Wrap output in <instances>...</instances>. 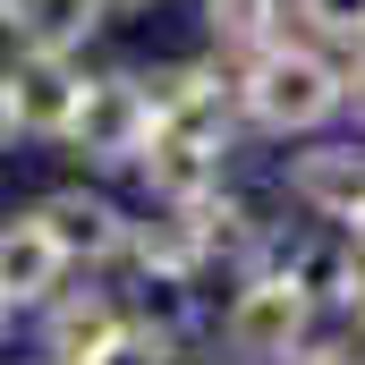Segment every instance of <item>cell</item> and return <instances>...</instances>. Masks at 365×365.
Returning a JSON list of instances; mask_svg holds the SVG:
<instances>
[{
    "label": "cell",
    "instance_id": "obj_1",
    "mask_svg": "<svg viewBox=\"0 0 365 365\" xmlns=\"http://www.w3.org/2000/svg\"><path fill=\"white\" fill-rule=\"evenodd\" d=\"M247 110L264 128H314L340 110V68L314 60V51H289V43H264L255 51V77H247Z\"/></svg>",
    "mask_w": 365,
    "mask_h": 365
},
{
    "label": "cell",
    "instance_id": "obj_2",
    "mask_svg": "<svg viewBox=\"0 0 365 365\" xmlns=\"http://www.w3.org/2000/svg\"><path fill=\"white\" fill-rule=\"evenodd\" d=\"M68 145H77L86 162H136V153L153 145V102H145V86H136V77L86 86L77 119H68Z\"/></svg>",
    "mask_w": 365,
    "mask_h": 365
},
{
    "label": "cell",
    "instance_id": "obj_3",
    "mask_svg": "<svg viewBox=\"0 0 365 365\" xmlns=\"http://www.w3.org/2000/svg\"><path fill=\"white\" fill-rule=\"evenodd\" d=\"M306 306H314V297H306L289 272L247 280L238 306H230V349H238V357H289L297 331H306Z\"/></svg>",
    "mask_w": 365,
    "mask_h": 365
},
{
    "label": "cell",
    "instance_id": "obj_4",
    "mask_svg": "<svg viewBox=\"0 0 365 365\" xmlns=\"http://www.w3.org/2000/svg\"><path fill=\"white\" fill-rule=\"evenodd\" d=\"M43 230H51V247L68 255V264H102V255H119L128 247V221L102 204V195H86V187H68V195H51L43 212H34Z\"/></svg>",
    "mask_w": 365,
    "mask_h": 365
},
{
    "label": "cell",
    "instance_id": "obj_5",
    "mask_svg": "<svg viewBox=\"0 0 365 365\" xmlns=\"http://www.w3.org/2000/svg\"><path fill=\"white\" fill-rule=\"evenodd\" d=\"M145 102H153V128H179V136H230V93L212 86L204 68H162L153 86H145Z\"/></svg>",
    "mask_w": 365,
    "mask_h": 365
},
{
    "label": "cell",
    "instance_id": "obj_6",
    "mask_svg": "<svg viewBox=\"0 0 365 365\" xmlns=\"http://www.w3.org/2000/svg\"><path fill=\"white\" fill-rule=\"evenodd\" d=\"M9 86H17V119L43 128V136H68V119H77V102H86V77L68 68V51H26V68H17Z\"/></svg>",
    "mask_w": 365,
    "mask_h": 365
},
{
    "label": "cell",
    "instance_id": "obj_7",
    "mask_svg": "<svg viewBox=\"0 0 365 365\" xmlns=\"http://www.w3.org/2000/svg\"><path fill=\"white\" fill-rule=\"evenodd\" d=\"M145 179H153V195H170V204H195V195L221 187V145L212 136H179V128H153Z\"/></svg>",
    "mask_w": 365,
    "mask_h": 365
},
{
    "label": "cell",
    "instance_id": "obj_8",
    "mask_svg": "<svg viewBox=\"0 0 365 365\" xmlns=\"http://www.w3.org/2000/svg\"><path fill=\"white\" fill-rule=\"evenodd\" d=\"M60 247H51V230L43 221H9L0 230V306H34V297H51L60 289Z\"/></svg>",
    "mask_w": 365,
    "mask_h": 365
},
{
    "label": "cell",
    "instance_id": "obj_9",
    "mask_svg": "<svg viewBox=\"0 0 365 365\" xmlns=\"http://www.w3.org/2000/svg\"><path fill=\"white\" fill-rule=\"evenodd\" d=\"M289 195L297 204H314V212H357L365 204V153L349 145H323V153H297V170H289Z\"/></svg>",
    "mask_w": 365,
    "mask_h": 365
},
{
    "label": "cell",
    "instance_id": "obj_10",
    "mask_svg": "<svg viewBox=\"0 0 365 365\" xmlns=\"http://www.w3.org/2000/svg\"><path fill=\"white\" fill-rule=\"evenodd\" d=\"M102 17H110L102 0H9V26L26 51H77Z\"/></svg>",
    "mask_w": 365,
    "mask_h": 365
},
{
    "label": "cell",
    "instance_id": "obj_11",
    "mask_svg": "<svg viewBox=\"0 0 365 365\" xmlns=\"http://www.w3.org/2000/svg\"><path fill=\"white\" fill-rule=\"evenodd\" d=\"M110 331H119V314H110L102 297H68V306L51 314V357H60V365H86V357L110 349Z\"/></svg>",
    "mask_w": 365,
    "mask_h": 365
},
{
    "label": "cell",
    "instance_id": "obj_12",
    "mask_svg": "<svg viewBox=\"0 0 365 365\" xmlns=\"http://www.w3.org/2000/svg\"><path fill=\"white\" fill-rule=\"evenodd\" d=\"M280 272L297 280L306 297H357V264H349V247H331V238L289 247V255H280Z\"/></svg>",
    "mask_w": 365,
    "mask_h": 365
},
{
    "label": "cell",
    "instance_id": "obj_13",
    "mask_svg": "<svg viewBox=\"0 0 365 365\" xmlns=\"http://www.w3.org/2000/svg\"><path fill=\"white\" fill-rule=\"evenodd\" d=\"M212 34L264 51V43H272V0H212Z\"/></svg>",
    "mask_w": 365,
    "mask_h": 365
},
{
    "label": "cell",
    "instance_id": "obj_14",
    "mask_svg": "<svg viewBox=\"0 0 365 365\" xmlns=\"http://www.w3.org/2000/svg\"><path fill=\"white\" fill-rule=\"evenodd\" d=\"M145 331H162V340L187 331V289H179V272H153V280H145Z\"/></svg>",
    "mask_w": 365,
    "mask_h": 365
},
{
    "label": "cell",
    "instance_id": "obj_15",
    "mask_svg": "<svg viewBox=\"0 0 365 365\" xmlns=\"http://www.w3.org/2000/svg\"><path fill=\"white\" fill-rule=\"evenodd\" d=\"M86 365H170V340H162V331H128V323H119V331H110V349L86 357Z\"/></svg>",
    "mask_w": 365,
    "mask_h": 365
},
{
    "label": "cell",
    "instance_id": "obj_16",
    "mask_svg": "<svg viewBox=\"0 0 365 365\" xmlns=\"http://www.w3.org/2000/svg\"><path fill=\"white\" fill-rule=\"evenodd\" d=\"M323 34H340V43H365V0H297Z\"/></svg>",
    "mask_w": 365,
    "mask_h": 365
},
{
    "label": "cell",
    "instance_id": "obj_17",
    "mask_svg": "<svg viewBox=\"0 0 365 365\" xmlns=\"http://www.w3.org/2000/svg\"><path fill=\"white\" fill-rule=\"evenodd\" d=\"M17 128H26V119H17V86L0 77V153H9V136H17Z\"/></svg>",
    "mask_w": 365,
    "mask_h": 365
},
{
    "label": "cell",
    "instance_id": "obj_18",
    "mask_svg": "<svg viewBox=\"0 0 365 365\" xmlns=\"http://www.w3.org/2000/svg\"><path fill=\"white\" fill-rule=\"evenodd\" d=\"M340 102H357V110H365V68H349V77H340Z\"/></svg>",
    "mask_w": 365,
    "mask_h": 365
},
{
    "label": "cell",
    "instance_id": "obj_19",
    "mask_svg": "<svg viewBox=\"0 0 365 365\" xmlns=\"http://www.w3.org/2000/svg\"><path fill=\"white\" fill-rule=\"evenodd\" d=\"M349 247H357V255H365V204H357V212H349Z\"/></svg>",
    "mask_w": 365,
    "mask_h": 365
},
{
    "label": "cell",
    "instance_id": "obj_20",
    "mask_svg": "<svg viewBox=\"0 0 365 365\" xmlns=\"http://www.w3.org/2000/svg\"><path fill=\"white\" fill-rule=\"evenodd\" d=\"M306 365H357V357H340V349H323V357H306Z\"/></svg>",
    "mask_w": 365,
    "mask_h": 365
},
{
    "label": "cell",
    "instance_id": "obj_21",
    "mask_svg": "<svg viewBox=\"0 0 365 365\" xmlns=\"http://www.w3.org/2000/svg\"><path fill=\"white\" fill-rule=\"evenodd\" d=\"M102 9H145V0H102Z\"/></svg>",
    "mask_w": 365,
    "mask_h": 365
},
{
    "label": "cell",
    "instance_id": "obj_22",
    "mask_svg": "<svg viewBox=\"0 0 365 365\" xmlns=\"http://www.w3.org/2000/svg\"><path fill=\"white\" fill-rule=\"evenodd\" d=\"M0 17H9V0H0Z\"/></svg>",
    "mask_w": 365,
    "mask_h": 365
},
{
    "label": "cell",
    "instance_id": "obj_23",
    "mask_svg": "<svg viewBox=\"0 0 365 365\" xmlns=\"http://www.w3.org/2000/svg\"><path fill=\"white\" fill-rule=\"evenodd\" d=\"M51 365H60V357H51Z\"/></svg>",
    "mask_w": 365,
    "mask_h": 365
}]
</instances>
